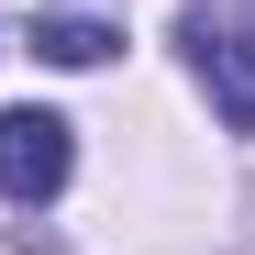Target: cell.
<instances>
[{
    "instance_id": "3957f363",
    "label": "cell",
    "mask_w": 255,
    "mask_h": 255,
    "mask_svg": "<svg viewBox=\"0 0 255 255\" xmlns=\"http://www.w3.org/2000/svg\"><path fill=\"white\" fill-rule=\"evenodd\" d=\"M111 45H122V33L100 11H45V22H33V56H56V67H100Z\"/></svg>"
},
{
    "instance_id": "7a4b0ae2",
    "label": "cell",
    "mask_w": 255,
    "mask_h": 255,
    "mask_svg": "<svg viewBox=\"0 0 255 255\" xmlns=\"http://www.w3.org/2000/svg\"><path fill=\"white\" fill-rule=\"evenodd\" d=\"M67 166H78V144H67V122L56 111H0V189L11 200H56L67 189Z\"/></svg>"
},
{
    "instance_id": "6da1fadb",
    "label": "cell",
    "mask_w": 255,
    "mask_h": 255,
    "mask_svg": "<svg viewBox=\"0 0 255 255\" xmlns=\"http://www.w3.org/2000/svg\"><path fill=\"white\" fill-rule=\"evenodd\" d=\"M178 45H189V78L211 89V111H222V133H255V45L222 11H178Z\"/></svg>"
}]
</instances>
